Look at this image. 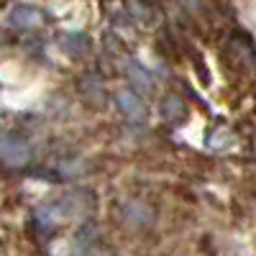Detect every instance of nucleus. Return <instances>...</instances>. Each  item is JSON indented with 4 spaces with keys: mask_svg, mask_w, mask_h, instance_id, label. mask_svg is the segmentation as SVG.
Instances as JSON below:
<instances>
[{
    "mask_svg": "<svg viewBox=\"0 0 256 256\" xmlns=\"http://www.w3.org/2000/svg\"><path fill=\"white\" fill-rule=\"evenodd\" d=\"M116 102H118V108L123 110V116H128V118H138L141 120L146 116V105L141 102V98H136L134 90H120L116 95Z\"/></svg>",
    "mask_w": 256,
    "mask_h": 256,
    "instance_id": "2",
    "label": "nucleus"
},
{
    "mask_svg": "<svg viewBox=\"0 0 256 256\" xmlns=\"http://www.w3.org/2000/svg\"><path fill=\"white\" fill-rule=\"evenodd\" d=\"M28 144L20 138L18 134H6L0 138V159L10 166H20L28 162Z\"/></svg>",
    "mask_w": 256,
    "mask_h": 256,
    "instance_id": "1",
    "label": "nucleus"
},
{
    "mask_svg": "<svg viewBox=\"0 0 256 256\" xmlns=\"http://www.w3.org/2000/svg\"><path fill=\"white\" fill-rule=\"evenodd\" d=\"M10 20L16 26H24V28H34V26H38L41 20H44V16H41L36 8H16L13 13H10Z\"/></svg>",
    "mask_w": 256,
    "mask_h": 256,
    "instance_id": "3",
    "label": "nucleus"
}]
</instances>
